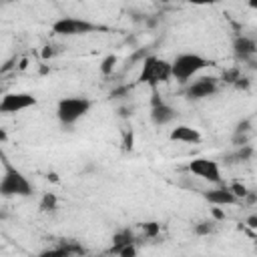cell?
Instances as JSON below:
<instances>
[{"mask_svg": "<svg viewBox=\"0 0 257 257\" xmlns=\"http://www.w3.org/2000/svg\"><path fill=\"white\" fill-rule=\"evenodd\" d=\"M0 161L4 167L0 177V197H30L34 193V187L26 179V175L10 163L4 151H0Z\"/></svg>", "mask_w": 257, "mask_h": 257, "instance_id": "1", "label": "cell"}, {"mask_svg": "<svg viewBox=\"0 0 257 257\" xmlns=\"http://www.w3.org/2000/svg\"><path fill=\"white\" fill-rule=\"evenodd\" d=\"M213 62L197 52H183L177 54L175 60L171 62V78H175L177 82L185 84L189 82V78H193L195 74H199L203 68L211 66Z\"/></svg>", "mask_w": 257, "mask_h": 257, "instance_id": "2", "label": "cell"}, {"mask_svg": "<svg viewBox=\"0 0 257 257\" xmlns=\"http://www.w3.org/2000/svg\"><path fill=\"white\" fill-rule=\"evenodd\" d=\"M92 108V100L86 96H66L60 98L56 104V118L62 126H72L76 120L86 116V112Z\"/></svg>", "mask_w": 257, "mask_h": 257, "instance_id": "3", "label": "cell"}, {"mask_svg": "<svg viewBox=\"0 0 257 257\" xmlns=\"http://www.w3.org/2000/svg\"><path fill=\"white\" fill-rule=\"evenodd\" d=\"M141 74H139V82H147L153 86V90L161 84V82H169L171 80V62L157 58V56H145V60L141 62Z\"/></svg>", "mask_w": 257, "mask_h": 257, "instance_id": "4", "label": "cell"}, {"mask_svg": "<svg viewBox=\"0 0 257 257\" xmlns=\"http://www.w3.org/2000/svg\"><path fill=\"white\" fill-rule=\"evenodd\" d=\"M96 30H104V26H98L86 18H74V16H62L52 22V32L58 36H84Z\"/></svg>", "mask_w": 257, "mask_h": 257, "instance_id": "5", "label": "cell"}, {"mask_svg": "<svg viewBox=\"0 0 257 257\" xmlns=\"http://www.w3.org/2000/svg\"><path fill=\"white\" fill-rule=\"evenodd\" d=\"M189 173L207 181V183H213V185H223V177H221V167L217 161L213 159H207V157H195L191 163H189Z\"/></svg>", "mask_w": 257, "mask_h": 257, "instance_id": "6", "label": "cell"}, {"mask_svg": "<svg viewBox=\"0 0 257 257\" xmlns=\"http://www.w3.org/2000/svg\"><path fill=\"white\" fill-rule=\"evenodd\" d=\"M36 98L28 92H6L0 98V114H16L26 108H32Z\"/></svg>", "mask_w": 257, "mask_h": 257, "instance_id": "7", "label": "cell"}, {"mask_svg": "<svg viewBox=\"0 0 257 257\" xmlns=\"http://www.w3.org/2000/svg\"><path fill=\"white\" fill-rule=\"evenodd\" d=\"M217 88H219V80L215 76H201L185 88V96L189 100H203V98L213 96Z\"/></svg>", "mask_w": 257, "mask_h": 257, "instance_id": "8", "label": "cell"}, {"mask_svg": "<svg viewBox=\"0 0 257 257\" xmlns=\"http://www.w3.org/2000/svg\"><path fill=\"white\" fill-rule=\"evenodd\" d=\"M175 118H177V110L171 104H167L159 96L157 90H153V98H151V120H153V124L165 126V124L173 122Z\"/></svg>", "mask_w": 257, "mask_h": 257, "instance_id": "9", "label": "cell"}, {"mask_svg": "<svg viewBox=\"0 0 257 257\" xmlns=\"http://www.w3.org/2000/svg\"><path fill=\"white\" fill-rule=\"evenodd\" d=\"M203 197H205V201H207L209 205H213V207H227V205H237V203H239V199L229 191L227 185H217L215 189L205 191Z\"/></svg>", "mask_w": 257, "mask_h": 257, "instance_id": "10", "label": "cell"}, {"mask_svg": "<svg viewBox=\"0 0 257 257\" xmlns=\"http://www.w3.org/2000/svg\"><path fill=\"white\" fill-rule=\"evenodd\" d=\"M233 54L241 62H253V56L257 54V42L251 36H235L233 40Z\"/></svg>", "mask_w": 257, "mask_h": 257, "instance_id": "11", "label": "cell"}, {"mask_svg": "<svg viewBox=\"0 0 257 257\" xmlns=\"http://www.w3.org/2000/svg\"><path fill=\"white\" fill-rule=\"evenodd\" d=\"M169 141L173 143H185V145H197L201 143V133L189 124H177L169 133Z\"/></svg>", "mask_w": 257, "mask_h": 257, "instance_id": "12", "label": "cell"}, {"mask_svg": "<svg viewBox=\"0 0 257 257\" xmlns=\"http://www.w3.org/2000/svg\"><path fill=\"white\" fill-rule=\"evenodd\" d=\"M84 249L72 241H64V243H58L56 247H50V249H44L38 257H72V255H82Z\"/></svg>", "mask_w": 257, "mask_h": 257, "instance_id": "13", "label": "cell"}, {"mask_svg": "<svg viewBox=\"0 0 257 257\" xmlns=\"http://www.w3.org/2000/svg\"><path fill=\"white\" fill-rule=\"evenodd\" d=\"M133 243H137V237H135V233H133L128 227H124V229H118V231L112 235L110 253H116L118 249H122V247H126V245H133Z\"/></svg>", "mask_w": 257, "mask_h": 257, "instance_id": "14", "label": "cell"}, {"mask_svg": "<svg viewBox=\"0 0 257 257\" xmlns=\"http://www.w3.org/2000/svg\"><path fill=\"white\" fill-rule=\"evenodd\" d=\"M253 155H255L253 147L251 145H243V147H237V151L227 157V163H247V161L253 159Z\"/></svg>", "mask_w": 257, "mask_h": 257, "instance_id": "15", "label": "cell"}, {"mask_svg": "<svg viewBox=\"0 0 257 257\" xmlns=\"http://www.w3.org/2000/svg\"><path fill=\"white\" fill-rule=\"evenodd\" d=\"M38 207H40L42 213H54V211L58 209V199H56V195H54V193H44Z\"/></svg>", "mask_w": 257, "mask_h": 257, "instance_id": "16", "label": "cell"}, {"mask_svg": "<svg viewBox=\"0 0 257 257\" xmlns=\"http://www.w3.org/2000/svg\"><path fill=\"white\" fill-rule=\"evenodd\" d=\"M239 76H241V68H239V66H231V68H225V70H223L221 82H225V84H235Z\"/></svg>", "mask_w": 257, "mask_h": 257, "instance_id": "17", "label": "cell"}, {"mask_svg": "<svg viewBox=\"0 0 257 257\" xmlns=\"http://www.w3.org/2000/svg\"><path fill=\"white\" fill-rule=\"evenodd\" d=\"M114 66H116V56H114V54H108V56H104V58H102V62H100V74H102V76H108V74H112Z\"/></svg>", "mask_w": 257, "mask_h": 257, "instance_id": "18", "label": "cell"}, {"mask_svg": "<svg viewBox=\"0 0 257 257\" xmlns=\"http://www.w3.org/2000/svg\"><path fill=\"white\" fill-rule=\"evenodd\" d=\"M141 229H143V235L149 237V239H155L161 233V225L157 221H147V223L141 225Z\"/></svg>", "mask_w": 257, "mask_h": 257, "instance_id": "19", "label": "cell"}, {"mask_svg": "<svg viewBox=\"0 0 257 257\" xmlns=\"http://www.w3.org/2000/svg\"><path fill=\"white\" fill-rule=\"evenodd\" d=\"M193 231H195V235L205 237V235H209V233L213 231V223H209V221H201V223H197V225L193 227Z\"/></svg>", "mask_w": 257, "mask_h": 257, "instance_id": "20", "label": "cell"}, {"mask_svg": "<svg viewBox=\"0 0 257 257\" xmlns=\"http://www.w3.org/2000/svg\"><path fill=\"white\" fill-rule=\"evenodd\" d=\"M251 126H253V120H251V118H243L241 122H237V126H235V131H233V133L249 135V133H251Z\"/></svg>", "mask_w": 257, "mask_h": 257, "instance_id": "21", "label": "cell"}, {"mask_svg": "<svg viewBox=\"0 0 257 257\" xmlns=\"http://www.w3.org/2000/svg\"><path fill=\"white\" fill-rule=\"evenodd\" d=\"M229 191H231L239 201H241V199H245V195L249 193V191H247V187H245V185H241V183H233V185H229Z\"/></svg>", "mask_w": 257, "mask_h": 257, "instance_id": "22", "label": "cell"}, {"mask_svg": "<svg viewBox=\"0 0 257 257\" xmlns=\"http://www.w3.org/2000/svg\"><path fill=\"white\" fill-rule=\"evenodd\" d=\"M116 255H118V257H137V255H139L137 243H133V245H126V247L118 249V251H116Z\"/></svg>", "mask_w": 257, "mask_h": 257, "instance_id": "23", "label": "cell"}, {"mask_svg": "<svg viewBox=\"0 0 257 257\" xmlns=\"http://www.w3.org/2000/svg\"><path fill=\"white\" fill-rule=\"evenodd\" d=\"M231 143L235 147H243V145H249V135H239V133H233L231 137Z\"/></svg>", "mask_w": 257, "mask_h": 257, "instance_id": "24", "label": "cell"}, {"mask_svg": "<svg viewBox=\"0 0 257 257\" xmlns=\"http://www.w3.org/2000/svg\"><path fill=\"white\" fill-rule=\"evenodd\" d=\"M126 94H128V86H126V84L116 86V88L110 90V98H122V96H126Z\"/></svg>", "mask_w": 257, "mask_h": 257, "instance_id": "25", "label": "cell"}, {"mask_svg": "<svg viewBox=\"0 0 257 257\" xmlns=\"http://www.w3.org/2000/svg\"><path fill=\"white\" fill-rule=\"evenodd\" d=\"M233 86H235V88H241V90H247V88L251 86V80H249L247 76H239V78H237V82H235Z\"/></svg>", "mask_w": 257, "mask_h": 257, "instance_id": "26", "label": "cell"}, {"mask_svg": "<svg viewBox=\"0 0 257 257\" xmlns=\"http://www.w3.org/2000/svg\"><path fill=\"white\" fill-rule=\"evenodd\" d=\"M211 215H213L215 221H223V219H225V211H223L221 207H213V209H211Z\"/></svg>", "mask_w": 257, "mask_h": 257, "instance_id": "27", "label": "cell"}, {"mask_svg": "<svg viewBox=\"0 0 257 257\" xmlns=\"http://www.w3.org/2000/svg\"><path fill=\"white\" fill-rule=\"evenodd\" d=\"M245 223H247V227H249V229H257V215H249Z\"/></svg>", "mask_w": 257, "mask_h": 257, "instance_id": "28", "label": "cell"}, {"mask_svg": "<svg viewBox=\"0 0 257 257\" xmlns=\"http://www.w3.org/2000/svg\"><path fill=\"white\" fill-rule=\"evenodd\" d=\"M124 149H133V133H128L126 137H124Z\"/></svg>", "mask_w": 257, "mask_h": 257, "instance_id": "29", "label": "cell"}, {"mask_svg": "<svg viewBox=\"0 0 257 257\" xmlns=\"http://www.w3.org/2000/svg\"><path fill=\"white\" fill-rule=\"evenodd\" d=\"M48 179H50L52 183H58V177H56V173H50V175H48Z\"/></svg>", "mask_w": 257, "mask_h": 257, "instance_id": "30", "label": "cell"}, {"mask_svg": "<svg viewBox=\"0 0 257 257\" xmlns=\"http://www.w3.org/2000/svg\"><path fill=\"white\" fill-rule=\"evenodd\" d=\"M6 139H8V137H6V133H4V131H2V128H0V143H4V141H6Z\"/></svg>", "mask_w": 257, "mask_h": 257, "instance_id": "31", "label": "cell"}]
</instances>
